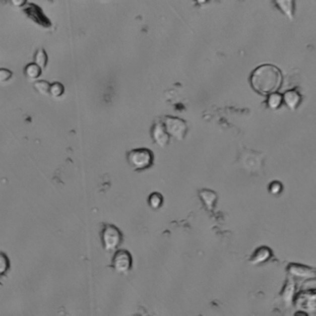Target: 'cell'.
I'll list each match as a JSON object with an SVG mask.
<instances>
[{
	"mask_svg": "<svg viewBox=\"0 0 316 316\" xmlns=\"http://www.w3.org/2000/svg\"><path fill=\"white\" fill-rule=\"evenodd\" d=\"M281 73L270 64L260 66L251 75L253 88L263 95L276 92L281 85Z\"/></svg>",
	"mask_w": 316,
	"mask_h": 316,
	"instance_id": "obj_1",
	"label": "cell"
},
{
	"mask_svg": "<svg viewBox=\"0 0 316 316\" xmlns=\"http://www.w3.org/2000/svg\"><path fill=\"white\" fill-rule=\"evenodd\" d=\"M154 156L148 149H135L127 153V161L136 171H143L152 166Z\"/></svg>",
	"mask_w": 316,
	"mask_h": 316,
	"instance_id": "obj_2",
	"label": "cell"
},
{
	"mask_svg": "<svg viewBox=\"0 0 316 316\" xmlns=\"http://www.w3.org/2000/svg\"><path fill=\"white\" fill-rule=\"evenodd\" d=\"M101 241L105 250L112 251L121 245L122 234L115 225L104 224L103 229L101 232Z\"/></svg>",
	"mask_w": 316,
	"mask_h": 316,
	"instance_id": "obj_3",
	"label": "cell"
},
{
	"mask_svg": "<svg viewBox=\"0 0 316 316\" xmlns=\"http://www.w3.org/2000/svg\"><path fill=\"white\" fill-rule=\"evenodd\" d=\"M163 125L169 137H172L179 141L184 139L187 132L186 123L179 118H174L170 116L165 117L163 121Z\"/></svg>",
	"mask_w": 316,
	"mask_h": 316,
	"instance_id": "obj_4",
	"label": "cell"
},
{
	"mask_svg": "<svg viewBox=\"0 0 316 316\" xmlns=\"http://www.w3.org/2000/svg\"><path fill=\"white\" fill-rule=\"evenodd\" d=\"M132 255L129 251L125 249H120L116 251L112 260V266L117 273L122 275L129 273V271L132 268Z\"/></svg>",
	"mask_w": 316,
	"mask_h": 316,
	"instance_id": "obj_5",
	"label": "cell"
},
{
	"mask_svg": "<svg viewBox=\"0 0 316 316\" xmlns=\"http://www.w3.org/2000/svg\"><path fill=\"white\" fill-rule=\"evenodd\" d=\"M294 301L298 310L306 312L315 311L316 297L315 292L313 290H307L299 293Z\"/></svg>",
	"mask_w": 316,
	"mask_h": 316,
	"instance_id": "obj_6",
	"label": "cell"
},
{
	"mask_svg": "<svg viewBox=\"0 0 316 316\" xmlns=\"http://www.w3.org/2000/svg\"><path fill=\"white\" fill-rule=\"evenodd\" d=\"M287 271L291 276L299 279H314L315 278V269L309 266L290 264L287 266Z\"/></svg>",
	"mask_w": 316,
	"mask_h": 316,
	"instance_id": "obj_7",
	"label": "cell"
},
{
	"mask_svg": "<svg viewBox=\"0 0 316 316\" xmlns=\"http://www.w3.org/2000/svg\"><path fill=\"white\" fill-rule=\"evenodd\" d=\"M151 137H152V139L154 140V142L161 148L166 147L169 143L170 137L167 134L163 123H161V122H156L155 124L153 125L152 130H151Z\"/></svg>",
	"mask_w": 316,
	"mask_h": 316,
	"instance_id": "obj_8",
	"label": "cell"
},
{
	"mask_svg": "<svg viewBox=\"0 0 316 316\" xmlns=\"http://www.w3.org/2000/svg\"><path fill=\"white\" fill-rule=\"evenodd\" d=\"M272 254L273 253L270 247L262 246L254 251L249 260V263L253 265H263L272 257Z\"/></svg>",
	"mask_w": 316,
	"mask_h": 316,
	"instance_id": "obj_9",
	"label": "cell"
},
{
	"mask_svg": "<svg viewBox=\"0 0 316 316\" xmlns=\"http://www.w3.org/2000/svg\"><path fill=\"white\" fill-rule=\"evenodd\" d=\"M200 197L201 201H203L204 205L206 206L209 211H213L215 202L217 201V195L215 192L212 190L202 189L200 191Z\"/></svg>",
	"mask_w": 316,
	"mask_h": 316,
	"instance_id": "obj_10",
	"label": "cell"
},
{
	"mask_svg": "<svg viewBox=\"0 0 316 316\" xmlns=\"http://www.w3.org/2000/svg\"><path fill=\"white\" fill-rule=\"evenodd\" d=\"M284 101L286 102L289 109H297V107L300 103V96L296 91L290 90V91L285 93Z\"/></svg>",
	"mask_w": 316,
	"mask_h": 316,
	"instance_id": "obj_11",
	"label": "cell"
},
{
	"mask_svg": "<svg viewBox=\"0 0 316 316\" xmlns=\"http://www.w3.org/2000/svg\"><path fill=\"white\" fill-rule=\"evenodd\" d=\"M294 291H295V285H294L293 282L291 280L287 282L286 287L283 290V293H282V298L283 300L285 301L286 305H290L292 302V299L294 297Z\"/></svg>",
	"mask_w": 316,
	"mask_h": 316,
	"instance_id": "obj_12",
	"label": "cell"
},
{
	"mask_svg": "<svg viewBox=\"0 0 316 316\" xmlns=\"http://www.w3.org/2000/svg\"><path fill=\"white\" fill-rule=\"evenodd\" d=\"M25 75L30 78V79H37L41 75L42 73V69L38 65H36L35 64H28L26 67H25Z\"/></svg>",
	"mask_w": 316,
	"mask_h": 316,
	"instance_id": "obj_13",
	"label": "cell"
},
{
	"mask_svg": "<svg viewBox=\"0 0 316 316\" xmlns=\"http://www.w3.org/2000/svg\"><path fill=\"white\" fill-rule=\"evenodd\" d=\"M162 202H163V198L158 192H154L149 197V205L153 210H157V209L161 208Z\"/></svg>",
	"mask_w": 316,
	"mask_h": 316,
	"instance_id": "obj_14",
	"label": "cell"
},
{
	"mask_svg": "<svg viewBox=\"0 0 316 316\" xmlns=\"http://www.w3.org/2000/svg\"><path fill=\"white\" fill-rule=\"evenodd\" d=\"M35 64L38 65L41 69L46 68L47 64V55L44 49H39L35 56Z\"/></svg>",
	"mask_w": 316,
	"mask_h": 316,
	"instance_id": "obj_15",
	"label": "cell"
},
{
	"mask_svg": "<svg viewBox=\"0 0 316 316\" xmlns=\"http://www.w3.org/2000/svg\"><path fill=\"white\" fill-rule=\"evenodd\" d=\"M34 87L37 92L43 95V96H47L49 95V87L50 84H48L46 81H36L34 84Z\"/></svg>",
	"mask_w": 316,
	"mask_h": 316,
	"instance_id": "obj_16",
	"label": "cell"
},
{
	"mask_svg": "<svg viewBox=\"0 0 316 316\" xmlns=\"http://www.w3.org/2000/svg\"><path fill=\"white\" fill-rule=\"evenodd\" d=\"M64 86L60 83H53L49 87V95L52 98H59L64 95Z\"/></svg>",
	"mask_w": 316,
	"mask_h": 316,
	"instance_id": "obj_17",
	"label": "cell"
},
{
	"mask_svg": "<svg viewBox=\"0 0 316 316\" xmlns=\"http://www.w3.org/2000/svg\"><path fill=\"white\" fill-rule=\"evenodd\" d=\"M268 106L270 107L271 109H277L282 102V97L279 94H276V93H272L269 96L268 98Z\"/></svg>",
	"mask_w": 316,
	"mask_h": 316,
	"instance_id": "obj_18",
	"label": "cell"
},
{
	"mask_svg": "<svg viewBox=\"0 0 316 316\" xmlns=\"http://www.w3.org/2000/svg\"><path fill=\"white\" fill-rule=\"evenodd\" d=\"M10 267V263L6 256L0 253V275L5 274Z\"/></svg>",
	"mask_w": 316,
	"mask_h": 316,
	"instance_id": "obj_19",
	"label": "cell"
},
{
	"mask_svg": "<svg viewBox=\"0 0 316 316\" xmlns=\"http://www.w3.org/2000/svg\"><path fill=\"white\" fill-rule=\"evenodd\" d=\"M282 189H283V185L280 182H277V181L271 183L270 185H269V191H270L271 194H273V195L280 194Z\"/></svg>",
	"mask_w": 316,
	"mask_h": 316,
	"instance_id": "obj_20",
	"label": "cell"
},
{
	"mask_svg": "<svg viewBox=\"0 0 316 316\" xmlns=\"http://www.w3.org/2000/svg\"><path fill=\"white\" fill-rule=\"evenodd\" d=\"M12 73L10 70L0 69V83H6L12 78Z\"/></svg>",
	"mask_w": 316,
	"mask_h": 316,
	"instance_id": "obj_21",
	"label": "cell"
},
{
	"mask_svg": "<svg viewBox=\"0 0 316 316\" xmlns=\"http://www.w3.org/2000/svg\"><path fill=\"white\" fill-rule=\"evenodd\" d=\"M12 5L16 8H22L27 2V0H11Z\"/></svg>",
	"mask_w": 316,
	"mask_h": 316,
	"instance_id": "obj_22",
	"label": "cell"
},
{
	"mask_svg": "<svg viewBox=\"0 0 316 316\" xmlns=\"http://www.w3.org/2000/svg\"><path fill=\"white\" fill-rule=\"evenodd\" d=\"M199 1H200V2H204L205 0H199Z\"/></svg>",
	"mask_w": 316,
	"mask_h": 316,
	"instance_id": "obj_23",
	"label": "cell"
}]
</instances>
